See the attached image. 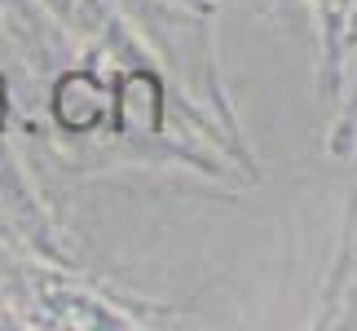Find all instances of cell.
I'll use <instances>...</instances> for the list:
<instances>
[{"label":"cell","instance_id":"cell-1","mask_svg":"<svg viewBox=\"0 0 357 331\" xmlns=\"http://www.w3.org/2000/svg\"><path fill=\"white\" fill-rule=\"evenodd\" d=\"M111 106H115L111 128L119 137H159V128H163V84H159L155 71L119 75Z\"/></svg>","mask_w":357,"mask_h":331},{"label":"cell","instance_id":"cell-2","mask_svg":"<svg viewBox=\"0 0 357 331\" xmlns=\"http://www.w3.org/2000/svg\"><path fill=\"white\" fill-rule=\"evenodd\" d=\"M106 106H111L106 84L93 71H66V75H58V84H53V119L71 137L98 133L106 124Z\"/></svg>","mask_w":357,"mask_h":331},{"label":"cell","instance_id":"cell-3","mask_svg":"<svg viewBox=\"0 0 357 331\" xmlns=\"http://www.w3.org/2000/svg\"><path fill=\"white\" fill-rule=\"evenodd\" d=\"M9 89H5V75H0V133H5V110H9Z\"/></svg>","mask_w":357,"mask_h":331}]
</instances>
